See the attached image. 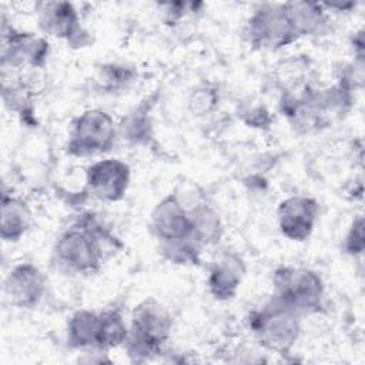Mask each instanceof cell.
I'll use <instances>...</instances> for the list:
<instances>
[{
  "mask_svg": "<svg viewBox=\"0 0 365 365\" xmlns=\"http://www.w3.org/2000/svg\"><path fill=\"white\" fill-rule=\"evenodd\" d=\"M244 37L252 48L277 51L298 40L282 3L258 4L244 26Z\"/></svg>",
  "mask_w": 365,
  "mask_h": 365,
  "instance_id": "cell-6",
  "label": "cell"
},
{
  "mask_svg": "<svg viewBox=\"0 0 365 365\" xmlns=\"http://www.w3.org/2000/svg\"><path fill=\"white\" fill-rule=\"evenodd\" d=\"M117 240L91 212L77 217L56 240L53 264L67 274L91 275L100 271L106 259V245Z\"/></svg>",
  "mask_w": 365,
  "mask_h": 365,
  "instance_id": "cell-1",
  "label": "cell"
},
{
  "mask_svg": "<svg viewBox=\"0 0 365 365\" xmlns=\"http://www.w3.org/2000/svg\"><path fill=\"white\" fill-rule=\"evenodd\" d=\"M247 322L262 346L279 354H287L298 341L301 332V315L275 297L254 309Z\"/></svg>",
  "mask_w": 365,
  "mask_h": 365,
  "instance_id": "cell-3",
  "label": "cell"
},
{
  "mask_svg": "<svg viewBox=\"0 0 365 365\" xmlns=\"http://www.w3.org/2000/svg\"><path fill=\"white\" fill-rule=\"evenodd\" d=\"M272 297L298 312H319L324 305L325 284L322 277L305 267L281 265L272 272Z\"/></svg>",
  "mask_w": 365,
  "mask_h": 365,
  "instance_id": "cell-4",
  "label": "cell"
},
{
  "mask_svg": "<svg viewBox=\"0 0 365 365\" xmlns=\"http://www.w3.org/2000/svg\"><path fill=\"white\" fill-rule=\"evenodd\" d=\"M291 26L298 38L321 36L329 23L328 11L318 1H287L282 3Z\"/></svg>",
  "mask_w": 365,
  "mask_h": 365,
  "instance_id": "cell-14",
  "label": "cell"
},
{
  "mask_svg": "<svg viewBox=\"0 0 365 365\" xmlns=\"http://www.w3.org/2000/svg\"><path fill=\"white\" fill-rule=\"evenodd\" d=\"M319 218V202L309 195H291L282 200L277 208L279 232L289 241H307Z\"/></svg>",
  "mask_w": 365,
  "mask_h": 365,
  "instance_id": "cell-12",
  "label": "cell"
},
{
  "mask_svg": "<svg viewBox=\"0 0 365 365\" xmlns=\"http://www.w3.org/2000/svg\"><path fill=\"white\" fill-rule=\"evenodd\" d=\"M217 100H218V97L215 96L214 90H211L208 87H202L192 93V96L190 98V106L194 113L205 114L214 108Z\"/></svg>",
  "mask_w": 365,
  "mask_h": 365,
  "instance_id": "cell-23",
  "label": "cell"
},
{
  "mask_svg": "<svg viewBox=\"0 0 365 365\" xmlns=\"http://www.w3.org/2000/svg\"><path fill=\"white\" fill-rule=\"evenodd\" d=\"M342 248H344V252L351 257H358L364 252V218H362V215H358L351 222V227L344 238Z\"/></svg>",
  "mask_w": 365,
  "mask_h": 365,
  "instance_id": "cell-21",
  "label": "cell"
},
{
  "mask_svg": "<svg viewBox=\"0 0 365 365\" xmlns=\"http://www.w3.org/2000/svg\"><path fill=\"white\" fill-rule=\"evenodd\" d=\"M131 181L130 165L120 158H103L90 164L86 170L88 192L106 202H117L124 198Z\"/></svg>",
  "mask_w": 365,
  "mask_h": 365,
  "instance_id": "cell-11",
  "label": "cell"
},
{
  "mask_svg": "<svg viewBox=\"0 0 365 365\" xmlns=\"http://www.w3.org/2000/svg\"><path fill=\"white\" fill-rule=\"evenodd\" d=\"M128 336V325L117 308L100 311L98 322V351H106L124 345Z\"/></svg>",
  "mask_w": 365,
  "mask_h": 365,
  "instance_id": "cell-18",
  "label": "cell"
},
{
  "mask_svg": "<svg viewBox=\"0 0 365 365\" xmlns=\"http://www.w3.org/2000/svg\"><path fill=\"white\" fill-rule=\"evenodd\" d=\"M46 291V274L29 261L13 265L3 279L4 301L17 309H34L43 301Z\"/></svg>",
  "mask_w": 365,
  "mask_h": 365,
  "instance_id": "cell-9",
  "label": "cell"
},
{
  "mask_svg": "<svg viewBox=\"0 0 365 365\" xmlns=\"http://www.w3.org/2000/svg\"><path fill=\"white\" fill-rule=\"evenodd\" d=\"M48 41L36 33L20 30L1 14V70L41 68L48 57Z\"/></svg>",
  "mask_w": 365,
  "mask_h": 365,
  "instance_id": "cell-7",
  "label": "cell"
},
{
  "mask_svg": "<svg viewBox=\"0 0 365 365\" xmlns=\"http://www.w3.org/2000/svg\"><path fill=\"white\" fill-rule=\"evenodd\" d=\"M190 210L192 221V237L201 245H214L218 244L222 234L224 225L218 212L205 202H197L195 207Z\"/></svg>",
  "mask_w": 365,
  "mask_h": 365,
  "instance_id": "cell-17",
  "label": "cell"
},
{
  "mask_svg": "<svg viewBox=\"0 0 365 365\" xmlns=\"http://www.w3.org/2000/svg\"><path fill=\"white\" fill-rule=\"evenodd\" d=\"M37 26L44 36L64 40L70 46L83 47L90 41L78 10L70 1H38L36 4Z\"/></svg>",
  "mask_w": 365,
  "mask_h": 365,
  "instance_id": "cell-8",
  "label": "cell"
},
{
  "mask_svg": "<svg viewBox=\"0 0 365 365\" xmlns=\"http://www.w3.org/2000/svg\"><path fill=\"white\" fill-rule=\"evenodd\" d=\"M150 228L160 245L194 240L190 210L177 194H168L155 204L150 215Z\"/></svg>",
  "mask_w": 365,
  "mask_h": 365,
  "instance_id": "cell-10",
  "label": "cell"
},
{
  "mask_svg": "<svg viewBox=\"0 0 365 365\" xmlns=\"http://www.w3.org/2000/svg\"><path fill=\"white\" fill-rule=\"evenodd\" d=\"M118 134H121L124 140L135 144L147 143V140L151 137V123L147 117V108L140 107L130 113L127 118H124V121L120 124Z\"/></svg>",
  "mask_w": 365,
  "mask_h": 365,
  "instance_id": "cell-20",
  "label": "cell"
},
{
  "mask_svg": "<svg viewBox=\"0 0 365 365\" xmlns=\"http://www.w3.org/2000/svg\"><path fill=\"white\" fill-rule=\"evenodd\" d=\"M171 329L173 318L167 308L154 298H147L133 311L124 346L135 359L150 358L163 352Z\"/></svg>",
  "mask_w": 365,
  "mask_h": 365,
  "instance_id": "cell-2",
  "label": "cell"
},
{
  "mask_svg": "<svg viewBox=\"0 0 365 365\" xmlns=\"http://www.w3.org/2000/svg\"><path fill=\"white\" fill-rule=\"evenodd\" d=\"M31 224L29 204L16 194L3 191L1 194V222L0 237L4 242H19Z\"/></svg>",
  "mask_w": 365,
  "mask_h": 365,
  "instance_id": "cell-15",
  "label": "cell"
},
{
  "mask_svg": "<svg viewBox=\"0 0 365 365\" xmlns=\"http://www.w3.org/2000/svg\"><path fill=\"white\" fill-rule=\"evenodd\" d=\"M100 312L76 311L67 322V344L77 349H98Z\"/></svg>",
  "mask_w": 365,
  "mask_h": 365,
  "instance_id": "cell-16",
  "label": "cell"
},
{
  "mask_svg": "<svg viewBox=\"0 0 365 365\" xmlns=\"http://www.w3.org/2000/svg\"><path fill=\"white\" fill-rule=\"evenodd\" d=\"M242 121L245 124H248V127H254V128H267L269 127L272 118H271V113L264 107V106H247L242 111Z\"/></svg>",
  "mask_w": 365,
  "mask_h": 365,
  "instance_id": "cell-22",
  "label": "cell"
},
{
  "mask_svg": "<svg viewBox=\"0 0 365 365\" xmlns=\"http://www.w3.org/2000/svg\"><path fill=\"white\" fill-rule=\"evenodd\" d=\"M245 272V262L237 252L225 251L220 254L208 268V292L217 301H230L235 298Z\"/></svg>",
  "mask_w": 365,
  "mask_h": 365,
  "instance_id": "cell-13",
  "label": "cell"
},
{
  "mask_svg": "<svg viewBox=\"0 0 365 365\" xmlns=\"http://www.w3.org/2000/svg\"><path fill=\"white\" fill-rule=\"evenodd\" d=\"M137 77V71L134 67L118 63H107L98 68L97 73V84L103 93L115 94L127 90Z\"/></svg>",
  "mask_w": 365,
  "mask_h": 365,
  "instance_id": "cell-19",
  "label": "cell"
},
{
  "mask_svg": "<svg viewBox=\"0 0 365 365\" xmlns=\"http://www.w3.org/2000/svg\"><path fill=\"white\" fill-rule=\"evenodd\" d=\"M117 135L118 128L106 110L88 108L73 121L66 151L80 158L103 155L113 150Z\"/></svg>",
  "mask_w": 365,
  "mask_h": 365,
  "instance_id": "cell-5",
  "label": "cell"
}]
</instances>
